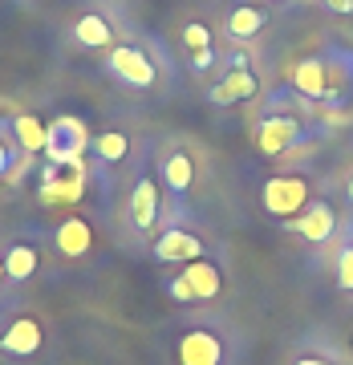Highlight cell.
<instances>
[{
    "instance_id": "6da1fadb",
    "label": "cell",
    "mask_w": 353,
    "mask_h": 365,
    "mask_svg": "<svg viewBox=\"0 0 353 365\" xmlns=\"http://www.w3.org/2000/svg\"><path fill=\"white\" fill-rule=\"evenodd\" d=\"M264 211L276 215V220H292V215H301V207L309 203V179L301 175H272V179L264 182Z\"/></svg>"
},
{
    "instance_id": "7a4b0ae2",
    "label": "cell",
    "mask_w": 353,
    "mask_h": 365,
    "mask_svg": "<svg viewBox=\"0 0 353 365\" xmlns=\"http://www.w3.org/2000/svg\"><path fill=\"white\" fill-rule=\"evenodd\" d=\"M110 73H114L118 81L134 86V90H150L158 81L155 61H150L138 45H118V49H110Z\"/></svg>"
},
{
    "instance_id": "3957f363",
    "label": "cell",
    "mask_w": 353,
    "mask_h": 365,
    "mask_svg": "<svg viewBox=\"0 0 353 365\" xmlns=\"http://www.w3.org/2000/svg\"><path fill=\"white\" fill-rule=\"evenodd\" d=\"M86 146V126L78 118H57L49 126V158L61 167V163H78V150Z\"/></svg>"
},
{
    "instance_id": "277c9868",
    "label": "cell",
    "mask_w": 353,
    "mask_h": 365,
    "mask_svg": "<svg viewBox=\"0 0 353 365\" xmlns=\"http://www.w3.org/2000/svg\"><path fill=\"white\" fill-rule=\"evenodd\" d=\"M155 256L163 264H191L203 256V240L195 232H183V227H170V232L158 235L155 244Z\"/></svg>"
},
{
    "instance_id": "5b68a950",
    "label": "cell",
    "mask_w": 353,
    "mask_h": 365,
    "mask_svg": "<svg viewBox=\"0 0 353 365\" xmlns=\"http://www.w3.org/2000/svg\"><path fill=\"white\" fill-rule=\"evenodd\" d=\"M179 365H223V345L208 329H191L179 341Z\"/></svg>"
},
{
    "instance_id": "8992f818",
    "label": "cell",
    "mask_w": 353,
    "mask_h": 365,
    "mask_svg": "<svg viewBox=\"0 0 353 365\" xmlns=\"http://www.w3.org/2000/svg\"><path fill=\"white\" fill-rule=\"evenodd\" d=\"M297 138H301V126H297L292 118H285V114L264 118L260 126H256V146H260L264 155H285Z\"/></svg>"
},
{
    "instance_id": "52a82bcc",
    "label": "cell",
    "mask_w": 353,
    "mask_h": 365,
    "mask_svg": "<svg viewBox=\"0 0 353 365\" xmlns=\"http://www.w3.org/2000/svg\"><path fill=\"white\" fill-rule=\"evenodd\" d=\"M53 244H57V252H61L66 260H81V256L90 252V244H93V227L81 220V215H69V220L57 223Z\"/></svg>"
},
{
    "instance_id": "ba28073f",
    "label": "cell",
    "mask_w": 353,
    "mask_h": 365,
    "mask_svg": "<svg viewBox=\"0 0 353 365\" xmlns=\"http://www.w3.org/2000/svg\"><path fill=\"white\" fill-rule=\"evenodd\" d=\"M288 227L301 235V240H309V244H325L329 235H333V227H337V215H333L329 203H313V207L305 211V215H297Z\"/></svg>"
},
{
    "instance_id": "9c48e42d",
    "label": "cell",
    "mask_w": 353,
    "mask_h": 365,
    "mask_svg": "<svg viewBox=\"0 0 353 365\" xmlns=\"http://www.w3.org/2000/svg\"><path fill=\"white\" fill-rule=\"evenodd\" d=\"M256 90H260V81H256L252 69H232L220 86H211L208 98L215 106H232V102H248V98H256Z\"/></svg>"
},
{
    "instance_id": "30bf717a",
    "label": "cell",
    "mask_w": 353,
    "mask_h": 365,
    "mask_svg": "<svg viewBox=\"0 0 353 365\" xmlns=\"http://www.w3.org/2000/svg\"><path fill=\"white\" fill-rule=\"evenodd\" d=\"M131 220L138 232H150L158 220V187L155 179H138L131 191Z\"/></svg>"
},
{
    "instance_id": "8fae6325",
    "label": "cell",
    "mask_w": 353,
    "mask_h": 365,
    "mask_svg": "<svg viewBox=\"0 0 353 365\" xmlns=\"http://www.w3.org/2000/svg\"><path fill=\"white\" fill-rule=\"evenodd\" d=\"M0 349H4V353H16V357H33V353L41 349V325L33 321V317H21V321H13V329L0 337Z\"/></svg>"
},
{
    "instance_id": "7c38bea8",
    "label": "cell",
    "mask_w": 353,
    "mask_h": 365,
    "mask_svg": "<svg viewBox=\"0 0 353 365\" xmlns=\"http://www.w3.org/2000/svg\"><path fill=\"white\" fill-rule=\"evenodd\" d=\"M268 25V9H260V4H240V9H232V16H227V37L232 41H252L260 29Z\"/></svg>"
},
{
    "instance_id": "4fadbf2b",
    "label": "cell",
    "mask_w": 353,
    "mask_h": 365,
    "mask_svg": "<svg viewBox=\"0 0 353 365\" xmlns=\"http://www.w3.org/2000/svg\"><path fill=\"white\" fill-rule=\"evenodd\" d=\"M73 41L86 45V49H106V45L114 41V25H110L102 13H86V16L73 21Z\"/></svg>"
},
{
    "instance_id": "5bb4252c",
    "label": "cell",
    "mask_w": 353,
    "mask_h": 365,
    "mask_svg": "<svg viewBox=\"0 0 353 365\" xmlns=\"http://www.w3.org/2000/svg\"><path fill=\"white\" fill-rule=\"evenodd\" d=\"M183 280L187 284H191V292H195V300H211V297H220V268H215V264L211 260H203V256H199V260H191L183 268Z\"/></svg>"
},
{
    "instance_id": "9a60e30c",
    "label": "cell",
    "mask_w": 353,
    "mask_h": 365,
    "mask_svg": "<svg viewBox=\"0 0 353 365\" xmlns=\"http://www.w3.org/2000/svg\"><path fill=\"white\" fill-rule=\"evenodd\" d=\"M163 179H167V187L175 195H187L191 182H195V163H191V155L187 150H170L163 158Z\"/></svg>"
},
{
    "instance_id": "2e32d148",
    "label": "cell",
    "mask_w": 353,
    "mask_h": 365,
    "mask_svg": "<svg viewBox=\"0 0 353 365\" xmlns=\"http://www.w3.org/2000/svg\"><path fill=\"white\" fill-rule=\"evenodd\" d=\"M183 45L191 49L195 69H208L211 66V25H208V21H187V25H183Z\"/></svg>"
},
{
    "instance_id": "e0dca14e",
    "label": "cell",
    "mask_w": 353,
    "mask_h": 365,
    "mask_svg": "<svg viewBox=\"0 0 353 365\" xmlns=\"http://www.w3.org/2000/svg\"><path fill=\"white\" fill-rule=\"evenodd\" d=\"M13 130H16V143L25 146V155H33V150H45V146H49V130H45L33 114H16Z\"/></svg>"
},
{
    "instance_id": "ac0fdd59",
    "label": "cell",
    "mask_w": 353,
    "mask_h": 365,
    "mask_svg": "<svg viewBox=\"0 0 353 365\" xmlns=\"http://www.w3.org/2000/svg\"><path fill=\"white\" fill-rule=\"evenodd\" d=\"M4 272L13 276V280H29V276L37 272V248L33 244H13L9 256H4Z\"/></svg>"
},
{
    "instance_id": "d6986e66",
    "label": "cell",
    "mask_w": 353,
    "mask_h": 365,
    "mask_svg": "<svg viewBox=\"0 0 353 365\" xmlns=\"http://www.w3.org/2000/svg\"><path fill=\"white\" fill-rule=\"evenodd\" d=\"M292 86L301 93H309V98H321L325 93V69H321V61H301V66L292 69Z\"/></svg>"
},
{
    "instance_id": "ffe728a7",
    "label": "cell",
    "mask_w": 353,
    "mask_h": 365,
    "mask_svg": "<svg viewBox=\"0 0 353 365\" xmlns=\"http://www.w3.org/2000/svg\"><path fill=\"white\" fill-rule=\"evenodd\" d=\"M126 150H131V138H126L122 130H106V134L93 138V155L102 158V163H122Z\"/></svg>"
},
{
    "instance_id": "44dd1931",
    "label": "cell",
    "mask_w": 353,
    "mask_h": 365,
    "mask_svg": "<svg viewBox=\"0 0 353 365\" xmlns=\"http://www.w3.org/2000/svg\"><path fill=\"white\" fill-rule=\"evenodd\" d=\"M337 284L341 288H353V248L341 252V260H337Z\"/></svg>"
},
{
    "instance_id": "7402d4cb",
    "label": "cell",
    "mask_w": 353,
    "mask_h": 365,
    "mask_svg": "<svg viewBox=\"0 0 353 365\" xmlns=\"http://www.w3.org/2000/svg\"><path fill=\"white\" fill-rule=\"evenodd\" d=\"M167 292H170L175 300H179V304H195V292H191V284H187L183 276H179V280H170Z\"/></svg>"
},
{
    "instance_id": "603a6c76",
    "label": "cell",
    "mask_w": 353,
    "mask_h": 365,
    "mask_svg": "<svg viewBox=\"0 0 353 365\" xmlns=\"http://www.w3.org/2000/svg\"><path fill=\"white\" fill-rule=\"evenodd\" d=\"M329 13H341V16H349L353 13V0H321Z\"/></svg>"
},
{
    "instance_id": "cb8c5ba5",
    "label": "cell",
    "mask_w": 353,
    "mask_h": 365,
    "mask_svg": "<svg viewBox=\"0 0 353 365\" xmlns=\"http://www.w3.org/2000/svg\"><path fill=\"white\" fill-rule=\"evenodd\" d=\"M297 365H329V361H325V357H301Z\"/></svg>"
},
{
    "instance_id": "d4e9b609",
    "label": "cell",
    "mask_w": 353,
    "mask_h": 365,
    "mask_svg": "<svg viewBox=\"0 0 353 365\" xmlns=\"http://www.w3.org/2000/svg\"><path fill=\"white\" fill-rule=\"evenodd\" d=\"M4 276H9V272H4V256H0V280H4Z\"/></svg>"
},
{
    "instance_id": "484cf974",
    "label": "cell",
    "mask_w": 353,
    "mask_h": 365,
    "mask_svg": "<svg viewBox=\"0 0 353 365\" xmlns=\"http://www.w3.org/2000/svg\"><path fill=\"white\" fill-rule=\"evenodd\" d=\"M349 199H353V175H349Z\"/></svg>"
}]
</instances>
